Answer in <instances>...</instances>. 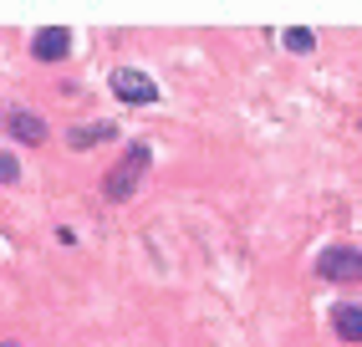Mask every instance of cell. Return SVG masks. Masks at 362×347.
<instances>
[{
	"mask_svg": "<svg viewBox=\"0 0 362 347\" xmlns=\"http://www.w3.org/2000/svg\"><path fill=\"white\" fill-rule=\"evenodd\" d=\"M317 276L322 281H362V251L332 245V251H322V261H317Z\"/></svg>",
	"mask_w": 362,
	"mask_h": 347,
	"instance_id": "3",
	"label": "cell"
},
{
	"mask_svg": "<svg viewBox=\"0 0 362 347\" xmlns=\"http://www.w3.org/2000/svg\"><path fill=\"white\" fill-rule=\"evenodd\" d=\"M112 92L123 97V103H138V108L158 103V82L148 77V72H138V67H117L112 72Z\"/></svg>",
	"mask_w": 362,
	"mask_h": 347,
	"instance_id": "2",
	"label": "cell"
},
{
	"mask_svg": "<svg viewBox=\"0 0 362 347\" xmlns=\"http://www.w3.org/2000/svg\"><path fill=\"white\" fill-rule=\"evenodd\" d=\"M107 138H117L112 123H82V128H71V133H66L71 148H98V143H107Z\"/></svg>",
	"mask_w": 362,
	"mask_h": 347,
	"instance_id": "7",
	"label": "cell"
},
{
	"mask_svg": "<svg viewBox=\"0 0 362 347\" xmlns=\"http://www.w3.org/2000/svg\"><path fill=\"white\" fill-rule=\"evenodd\" d=\"M332 327H337V337H342V342H362V307L342 302V307L332 312Z\"/></svg>",
	"mask_w": 362,
	"mask_h": 347,
	"instance_id": "6",
	"label": "cell"
},
{
	"mask_svg": "<svg viewBox=\"0 0 362 347\" xmlns=\"http://www.w3.org/2000/svg\"><path fill=\"white\" fill-rule=\"evenodd\" d=\"M31 52H36V62H62V57L71 52V31H62V26H41V31L31 36Z\"/></svg>",
	"mask_w": 362,
	"mask_h": 347,
	"instance_id": "5",
	"label": "cell"
},
{
	"mask_svg": "<svg viewBox=\"0 0 362 347\" xmlns=\"http://www.w3.org/2000/svg\"><path fill=\"white\" fill-rule=\"evenodd\" d=\"M16 179H21V164H16V154L0 148V184H16Z\"/></svg>",
	"mask_w": 362,
	"mask_h": 347,
	"instance_id": "8",
	"label": "cell"
},
{
	"mask_svg": "<svg viewBox=\"0 0 362 347\" xmlns=\"http://www.w3.org/2000/svg\"><path fill=\"white\" fill-rule=\"evenodd\" d=\"M0 347H11V342H0Z\"/></svg>",
	"mask_w": 362,
	"mask_h": 347,
	"instance_id": "10",
	"label": "cell"
},
{
	"mask_svg": "<svg viewBox=\"0 0 362 347\" xmlns=\"http://www.w3.org/2000/svg\"><path fill=\"white\" fill-rule=\"evenodd\" d=\"M148 164H153V154H148V143H133L123 159H117L112 169H107V179H103V194L112 205H123V200H133V189H138V179L148 174Z\"/></svg>",
	"mask_w": 362,
	"mask_h": 347,
	"instance_id": "1",
	"label": "cell"
},
{
	"mask_svg": "<svg viewBox=\"0 0 362 347\" xmlns=\"http://www.w3.org/2000/svg\"><path fill=\"white\" fill-rule=\"evenodd\" d=\"M6 128L21 138V143H31V148H41L46 138H52V128H46V118H36L31 108H11L6 113Z\"/></svg>",
	"mask_w": 362,
	"mask_h": 347,
	"instance_id": "4",
	"label": "cell"
},
{
	"mask_svg": "<svg viewBox=\"0 0 362 347\" xmlns=\"http://www.w3.org/2000/svg\"><path fill=\"white\" fill-rule=\"evenodd\" d=\"M286 46H291V52H311L317 36H311V31H286Z\"/></svg>",
	"mask_w": 362,
	"mask_h": 347,
	"instance_id": "9",
	"label": "cell"
}]
</instances>
